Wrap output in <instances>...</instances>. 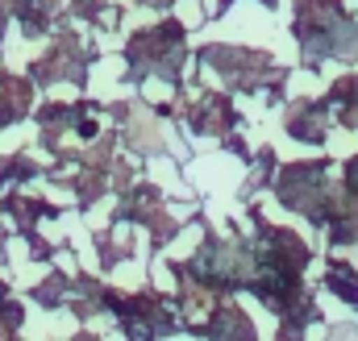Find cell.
Returning a JSON list of instances; mask_svg holds the SVG:
<instances>
[{
    "instance_id": "1",
    "label": "cell",
    "mask_w": 358,
    "mask_h": 341,
    "mask_svg": "<svg viewBox=\"0 0 358 341\" xmlns=\"http://www.w3.org/2000/svg\"><path fill=\"white\" fill-rule=\"evenodd\" d=\"M355 170H358V167H355Z\"/></svg>"
}]
</instances>
